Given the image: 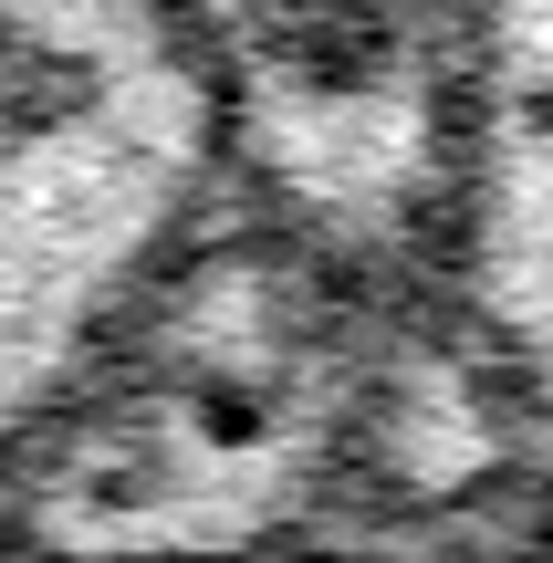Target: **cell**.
<instances>
[{
  "instance_id": "cell-1",
  "label": "cell",
  "mask_w": 553,
  "mask_h": 563,
  "mask_svg": "<svg viewBox=\"0 0 553 563\" xmlns=\"http://www.w3.org/2000/svg\"><path fill=\"white\" fill-rule=\"evenodd\" d=\"M220 209L199 0H0V470Z\"/></svg>"
},
{
  "instance_id": "cell-2",
  "label": "cell",
  "mask_w": 553,
  "mask_h": 563,
  "mask_svg": "<svg viewBox=\"0 0 553 563\" xmlns=\"http://www.w3.org/2000/svg\"><path fill=\"white\" fill-rule=\"evenodd\" d=\"M220 84V209L460 334L471 32L460 0H199Z\"/></svg>"
},
{
  "instance_id": "cell-3",
  "label": "cell",
  "mask_w": 553,
  "mask_h": 563,
  "mask_svg": "<svg viewBox=\"0 0 553 563\" xmlns=\"http://www.w3.org/2000/svg\"><path fill=\"white\" fill-rule=\"evenodd\" d=\"M471 32V220L460 344L553 470V0H460Z\"/></svg>"
},
{
  "instance_id": "cell-4",
  "label": "cell",
  "mask_w": 553,
  "mask_h": 563,
  "mask_svg": "<svg viewBox=\"0 0 553 563\" xmlns=\"http://www.w3.org/2000/svg\"><path fill=\"white\" fill-rule=\"evenodd\" d=\"M0 563H74L42 553L32 532L0 522ZM283 563H553V511H460V522H387V532H345Z\"/></svg>"
}]
</instances>
